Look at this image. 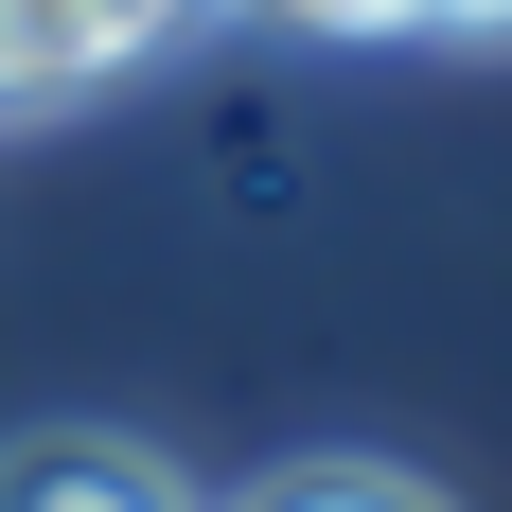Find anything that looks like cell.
<instances>
[{
    "instance_id": "obj_2",
    "label": "cell",
    "mask_w": 512,
    "mask_h": 512,
    "mask_svg": "<svg viewBox=\"0 0 512 512\" xmlns=\"http://www.w3.org/2000/svg\"><path fill=\"white\" fill-rule=\"evenodd\" d=\"M230 512H460L442 477H407V460H265Z\"/></svg>"
},
{
    "instance_id": "obj_1",
    "label": "cell",
    "mask_w": 512,
    "mask_h": 512,
    "mask_svg": "<svg viewBox=\"0 0 512 512\" xmlns=\"http://www.w3.org/2000/svg\"><path fill=\"white\" fill-rule=\"evenodd\" d=\"M0 512H212V495L124 424H36V442H0Z\"/></svg>"
},
{
    "instance_id": "obj_3",
    "label": "cell",
    "mask_w": 512,
    "mask_h": 512,
    "mask_svg": "<svg viewBox=\"0 0 512 512\" xmlns=\"http://www.w3.org/2000/svg\"><path fill=\"white\" fill-rule=\"evenodd\" d=\"M71 18H89V53H106V71H142V53H177V36H195L212 0H71Z\"/></svg>"
},
{
    "instance_id": "obj_4",
    "label": "cell",
    "mask_w": 512,
    "mask_h": 512,
    "mask_svg": "<svg viewBox=\"0 0 512 512\" xmlns=\"http://www.w3.org/2000/svg\"><path fill=\"white\" fill-rule=\"evenodd\" d=\"M265 18H301V36H407V0H265Z\"/></svg>"
},
{
    "instance_id": "obj_5",
    "label": "cell",
    "mask_w": 512,
    "mask_h": 512,
    "mask_svg": "<svg viewBox=\"0 0 512 512\" xmlns=\"http://www.w3.org/2000/svg\"><path fill=\"white\" fill-rule=\"evenodd\" d=\"M424 36H512V0H407Z\"/></svg>"
}]
</instances>
